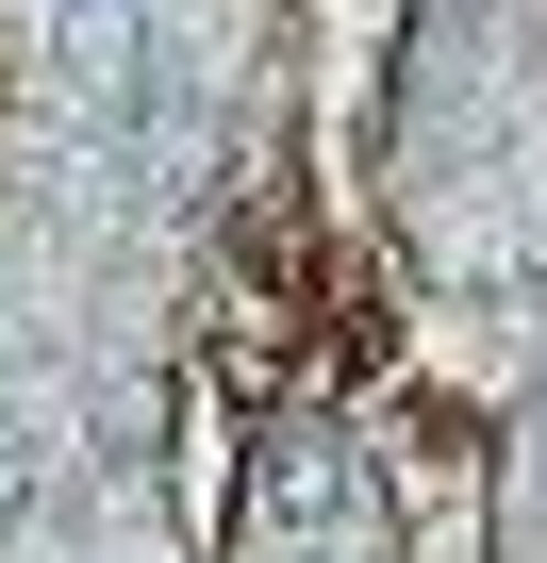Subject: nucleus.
<instances>
[{
    "instance_id": "1",
    "label": "nucleus",
    "mask_w": 547,
    "mask_h": 563,
    "mask_svg": "<svg viewBox=\"0 0 547 563\" xmlns=\"http://www.w3.org/2000/svg\"><path fill=\"white\" fill-rule=\"evenodd\" d=\"M51 84L133 150L183 117V34H166V0H51Z\"/></svg>"
},
{
    "instance_id": "3",
    "label": "nucleus",
    "mask_w": 547,
    "mask_h": 563,
    "mask_svg": "<svg viewBox=\"0 0 547 563\" xmlns=\"http://www.w3.org/2000/svg\"><path fill=\"white\" fill-rule=\"evenodd\" d=\"M51 481H67V415H51L34 382H0V547L51 514Z\"/></svg>"
},
{
    "instance_id": "2",
    "label": "nucleus",
    "mask_w": 547,
    "mask_h": 563,
    "mask_svg": "<svg viewBox=\"0 0 547 563\" xmlns=\"http://www.w3.org/2000/svg\"><path fill=\"white\" fill-rule=\"evenodd\" d=\"M249 514H265V547H283V563L349 547V530H365V464H349V431H283V448H265V481H249Z\"/></svg>"
}]
</instances>
